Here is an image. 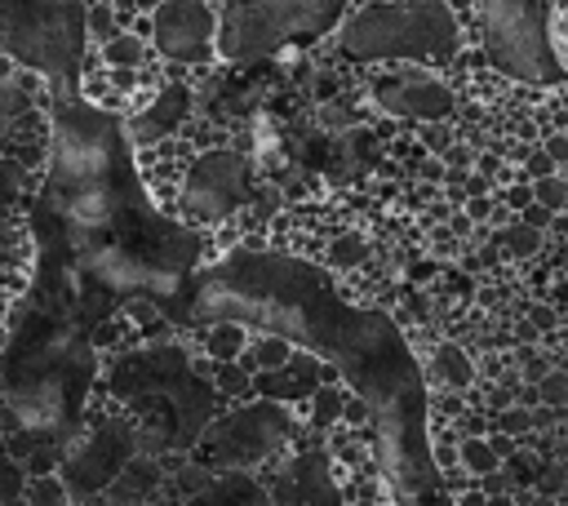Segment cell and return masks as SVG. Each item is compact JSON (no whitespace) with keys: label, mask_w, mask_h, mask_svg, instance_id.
Listing matches in <instances>:
<instances>
[{"label":"cell","mask_w":568,"mask_h":506,"mask_svg":"<svg viewBox=\"0 0 568 506\" xmlns=\"http://www.w3.org/2000/svg\"><path fill=\"white\" fill-rule=\"evenodd\" d=\"M248 342H253L248 324H240V320H217V324L204 328L200 351H204V360H213V364H235V360L248 351Z\"/></svg>","instance_id":"ba28073f"},{"label":"cell","mask_w":568,"mask_h":506,"mask_svg":"<svg viewBox=\"0 0 568 506\" xmlns=\"http://www.w3.org/2000/svg\"><path fill=\"white\" fill-rule=\"evenodd\" d=\"M155 49L169 62L204 67L217 53V18L204 0H160L155 4Z\"/></svg>","instance_id":"277c9868"},{"label":"cell","mask_w":568,"mask_h":506,"mask_svg":"<svg viewBox=\"0 0 568 506\" xmlns=\"http://www.w3.org/2000/svg\"><path fill=\"white\" fill-rule=\"evenodd\" d=\"M430 377H435V386H444V391H470V386L479 382V364H475V355H470L462 342L444 337V342H435V351H430Z\"/></svg>","instance_id":"8992f818"},{"label":"cell","mask_w":568,"mask_h":506,"mask_svg":"<svg viewBox=\"0 0 568 506\" xmlns=\"http://www.w3.org/2000/svg\"><path fill=\"white\" fill-rule=\"evenodd\" d=\"M417 142H422L430 155H444V151L453 146V129H448L444 120H426V124L417 129Z\"/></svg>","instance_id":"ffe728a7"},{"label":"cell","mask_w":568,"mask_h":506,"mask_svg":"<svg viewBox=\"0 0 568 506\" xmlns=\"http://www.w3.org/2000/svg\"><path fill=\"white\" fill-rule=\"evenodd\" d=\"M550 173H559V164H555L541 146H532V151L524 155V182H537V178H550Z\"/></svg>","instance_id":"44dd1931"},{"label":"cell","mask_w":568,"mask_h":506,"mask_svg":"<svg viewBox=\"0 0 568 506\" xmlns=\"http://www.w3.org/2000/svg\"><path fill=\"white\" fill-rule=\"evenodd\" d=\"M488 240H493L506 257H515V262H532V257L546 253V231L528 226L524 217H515V222H506V226H488Z\"/></svg>","instance_id":"9c48e42d"},{"label":"cell","mask_w":568,"mask_h":506,"mask_svg":"<svg viewBox=\"0 0 568 506\" xmlns=\"http://www.w3.org/2000/svg\"><path fill=\"white\" fill-rule=\"evenodd\" d=\"M160 488V470L151 462H129L111 484H106V497L111 506H146Z\"/></svg>","instance_id":"52a82bcc"},{"label":"cell","mask_w":568,"mask_h":506,"mask_svg":"<svg viewBox=\"0 0 568 506\" xmlns=\"http://www.w3.org/2000/svg\"><path fill=\"white\" fill-rule=\"evenodd\" d=\"M497 195H501V200H506V204H510L515 213H524V209H528V204L537 200V195H532V182H524V178H519L515 186H501Z\"/></svg>","instance_id":"cb8c5ba5"},{"label":"cell","mask_w":568,"mask_h":506,"mask_svg":"<svg viewBox=\"0 0 568 506\" xmlns=\"http://www.w3.org/2000/svg\"><path fill=\"white\" fill-rule=\"evenodd\" d=\"M27 506H71V484L62 475H31L27 479V493H22Z\"/></svg>","instance_id":"2e32d148"},{"label":"cell","mask_w":568,"mask_h":506,"mask_svg":"<svg viewBox=\"0 0 568 506\" xmlns=\"http://www.w3.org/2000/svg\"><path fill=\"white\" fill-rule=\"evenodd\" d=\"M537 395H541V404H550V408H559V413H568V368H550L541 382H537Z\"/></svg>","instance_id":"d6986e66"},{"label":"cell","mask_w":568,"mask_h":506,"mask_svg":"<svg viewBox=\"0 0 568 506\" xmlns=\"http://www.w3.org/2000/svg\"><path fill=\"white\" fill-rule=\"evenodd\" d=\"M519 217H524L528 226H537V231H555V222H559V213H550V209H546V204H537V200H532Z\"/></svg>","instance_id":"484cf974"},{"label":"cell","mask_w":568,"mask_h":506,"mask_svg":"<svg viewBox=\"0 0 568 506\" xmlns=\"http://www.w3.org/2000/svg\"><path fill=\"white\" fill-rule=\"evenodd\" d=\"M541 151H546L559 169H568V133H564V129H550V133L541 138Z\"/></svg>","instance_id":"d4e9b609"},{"label":"cell","mask_w":568,"mask_h":506,"mask_svg":"<svg viewBox=\"0 0 568 506\" xmlns=\"http://www.w3.org/2000/svg\"><path fill=\"white\" fill-rule=\"evenodd\" d=\"M129 324H146V328H160V311L146 302V297H138V302H124V311H120Z\"/></svg>","instance_id":"603a6c76"},{"label":"cell","mask_w":568,"mask_h":506,"mask_svg":"<svg viewBox=\"0 0 568 506\" xmlns=\"http://www.w3.org/2000/svg\"><path fill=\"white\" fill-rule=\"evenodd\" d=\"M532 195H537V204H546L550 213H568V178H564V173L537 178V182H532Z\"/></svg>","instance_id":"ac0fdd59"},{"label":"cell","mask_w":568,"mask_h":506,"mask_svg":"<svg viewBox=\"0 0 568 506\" xmlns=\"http://www.w3.org/2000/svg\"><path fill=\"white\" fill-rule=\"evenodd\" d=\"M484 49L501 71L550 80L555 49H550V13L541 0H484Z\"/></svg>","instance_id":"7a4b0ae2"},{"label":"cell","mask_w":568,"mask_h":506,"mask_svg":"<svg viewBox=\"0 0 568 506\" xmlns=\"http://www.w3.org/2000/svg\"><path fill=\"white\" fill-rule=\"evenodd\" d=\"M98 62H102V67L138 71V67H146V62H151V49H146V40H142V36H133V31H115V36L98 49Z\"/></svg>","instance_id":"7c38bea8"},{"label":"cell","mask_w":568,"mask_h":506,"mask_svg":"<svg viewBox=\"0 0 568 506\" xmlns=\"http://www.w3.org/2000/svg\"><path fill=\"white\" fill-rule=\"evenodd\" d=\"M293 342L288 337H280V333H262V337H253L248 342V351L240 355V364L248 368V373H275V368H284L288 360H293Z\"/></svg>","instance_id":"30bf717a"},{"label":"cell","mask_w":568,"mask_h":506,"mask_svg":"<svg viewBox=\"0 0 568 506\" xmlns=\"http://www.w3.org/2000/svg\"><path fill=\"white\" fill-rule=\"evenodd\" d=\"M271 497H275V506H342V493L324 475L320 457H302L284 475H275L271 479Z\"/></svg>","instance_id":"5b68a950"},{"label":"cell","mask_w":568,"mask_h":506,"mask_svg":"<svg viewBox=\"0 0 568 506\" xmlns=\"http://www.w3.org/2000/svg\"><path fill=\"white\" fill-rule=\"evenodd\" d=\"M373 417V408H368V399L364 395H355V391H346V404H342V426H364Z\"/></svg>","instance_id":"7402d4cb"},{"label":"cell","mask_w":568,"mask_h":506,"mask_svg":"<svg viewBox=\"0 0 568 506\" xmlns=\"http://www.w3.org/2000/svg\"><path fill=\"white\" fill-rule=\"evenodd\" d=\"M457 462H462V470L475 475V479L501 466V457H497V448H493L488 435H462V444H457Z\"/></svg>","instance_id":"9a60e30c"},{"label":"cell","mask_w":568,"mask_h":506,"mask_svg":"<svg viewBox=\"0 0 568 506\" xmlns=\"http://www.w3.org/2000/svg\"><path fill=\"white\" fill-rule=\"evenodd\" d=\"M337 44L373 62H448L462 49L457 18L444 0H373L355 9Z\"/></svg>","instance_id":"6da1fadb"},{"label":"cell","mask_w":568,"mask_h":506,"mask_svg":"<svg viewBox=\"0 0 568 506\" xmlns=\"http://www.w3.org/2000/svg\"><path fill=\"white\" fill-rule=\"evenodd\" d=\"M324 262H328L333 271H364V266L373 262V249H368V240H364L359 231H337V235L324 244Z\"/></svg>","instance_id":"8fae6325"},{"label":"cell","mask_w":568,"mask_h":506,"mask_svg":"<svg viewBox=\"0 0 568 506\" xmlns=\"http://www.w3.org/2000/svg\"><path fill=\"white\" fill-rule=\"evenodd\" d=\"M342 404H346V382H337V386H315L302 413H306V422H311L315 431H333V426H342Z\"/></svg>","instance_id":"4fadbf2b"},{"label":"cell","mask_w":568,"mask_h":506,"mask_svg":"<svg viewBox=\"0 0 568 506\" xmlns=\"http://www.w3.org/2000/svg\"><path fill=\"white\" fill-rule=\"evenodd\" d=\"M115 31H124V22H120V13L111 9V4H89L84 9V36H89V44H106Z\"/></svg>","instance_id":"e0dca14e"},{"label":"cell","mask_w":568,"mask_h":506,"mask_svg":"<svg viewBox=\"0 0 568 506\" xmlns=\"http://www.w3.org/2000/svg\"><path fill=\"white\" fill-rule=\"evenodd\" d=\"M209 377H213V386H217L222 399H235V404L257 399V391H253V373H248L240 360H235V364H213V360H209Z\"/></svg>","instance_id":"5bb4252c"},{"label":"cell","mask_w":568,"mask_h":506,"mask_svg":"<svg viewBox=\"0 0 568 506\" xmlns=\"http://www.w3.org/2000/svg\"><path fill=\"white\" fill-rule=\"evenodd\" d=\"M337 4L342 0H240L226 9V22H217V49L226 58L275 49L297 31H320Z\"/></svg>","instance_id":"3957f363"}]
</instances>
